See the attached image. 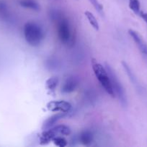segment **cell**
Listing matches in <instances>:
<instances>
[{"label": "cell", "instance_id": "18", "mask_svg": "<svg viewBox=\"0 0 147 147\" xmlns=\"http://www.w3.org/2000/svg\"><path fill=\"white\" fill-rule=\"evenodd\" d=\"M7 15V7L5 3L0 1V18L4 19Z\"/></svg>", "mask_w": 147, "mask_h": 147}, {"label": "cell", "instance_id": "10", "mask_svg": "<svg viewBox=\"0 0 147 147\" xmlns=\"http://www.w3.org/2000/svg\"><path fill=\"white\" fill-rule=\"evenodd\" d=\"M94 140V136L89 130H84L81 132L79 136V141L82 145L89 146L92 144Z\"/></svg>", "mask_w": 147, "mask_h": 147}, {"label": "cell", "instance_id": "12", "mask_svg": "<svg viewBox=\"0 0 147 147\" xmlns=\"http://www.w3.org/2000/svg\"><path fill=\"white\" fill-rule=\"evenodd\" d=\"M20 4L24 8L34 10V11H39L40 9L39 4L35 0H20Z\"/></svg>", "mask_w": 147, "mask_h": 147}, {"label": "cell", "instance_id": "17", "mask_svg": "<svg viewBox=\"0 0 147 147\" xmlns=\"http://www.w3.org/2000/svg\"><path fill=\"white\" fill-rule=\"evenodd\" d=\"M89 2L92 4V5L93 6L94 8L98 11V13L101 14V15H103V7L102 6V4L98 1V0H89Z\"/></svg>", "mask_w": 147, "mask_h": 147}, {"label": "cell", "instance_id": "5", "mask_svg": "<svg viewBox=\"0 0 147 147\" xmlns=\"http://www.w3.org/2000/svg\"><path fill=\"white\" fill-rule=\"evenodd\" d=\"M56 28H57L58 37L61 42L64 45L70 44L71 42H72L73 38H72L71 30L67 19L63 17H59L57 19Z\"/></svg>", "mask_w": 147, "mask_h": 147}, {"label": "cell", "instance_id": "14", "mask_svg": "<svg viewBox=\"0 0 147 147\" xmlns=\"http://www.w3.org/2000/svg\"><path fill=\"white\" fill-rule=\"evenodd\" d=\"M58 84H59V78L56 76H53L50 77L46 80V87L49 91L54 92L55 89L57 87Z\"/></svg>", "mask_w": 147, "mask_h": 147}, {"label": "cell", "instance_id": "3", "mask_svg": "<svg viewBox=\"0 0 147 147\" xmlns=\"http://www.w3.org/2000/svg\"><path fill=\"white\" fill-rule=\"evenodd\" d=\"M105 68H106L107 71L109 74L111 84H112V89H113L115 97L118 98L122 107L126 108L127 106H128V99H127L125 88L121 84L120 81L118 79L117 75L115 74V71L112 70V68L110 66L109 64L105 63Z\"/></svg>", "mask_w": 147, "mask_h": 147}, {"label": "cell", "instance_id": "9", "mask_svg": "<svg viewBox=\"0 0 147 147\" xmlns=\"http://www.w3.org/2000/svg\"><path fill=\"white\" fill-rule=\"evenodd\" d=\"M69 113H62V112H57V113L54 115H52L50 117L44 121L43 125H42V130L45 131L47 129H50L53 126H55L56 123L61 119L66 117Z\"/></svg>", "mask_w": 147, "mask_h": 147}, {"label": "cell", "instance_id": "7", "mask_svg": "<svg viewBox=\"0 0 147 147\" xmlns=\"http://www.w3.org/2000/svg\"><path fill=\"white\" fill-rule=\"evenodd\" d=\"M128 34L135 43L138 50L142 54L147 56V42L143 39L141 34L133 30H128Z\"/></svg>", "mask_w": 147, "mask_h": 147}, {"label": "cell", "instance_id": "4", "mask_svg": "<svg viewBox=\"0 0 147 147\" xmlns=\"http://www.w3.org/2000/svg\"><path fill=\"white\" fill-rule=\"evenodd\" d=\"M71 133L70 128L66 125H57L50 129L43 131L40 134L39 141L41 145H46L50 142H52L54 138L59 136H69Z\"/></svg>", "mask_w": 147, "mask_h": 147}, {"label": "cell", "instance_id": "1", "mask_svg": "<svg viewBox=\"0 0 147 147\" xmlns=\"http://www.w3.org/2000/svg\"><path fill=\"white\" fill-rule=\"evenodd\" d=\"M23 32L26 42L32 47L39 46L45 38L44 30L35 22L30 21L26 22Z\"/></svg>", "mask_w": 147, "mask_h": 147}, {"label": "cell", "instance_id": "2", "mask_svg": "<svg viewBox=\"0 0 147 147\" xmlns=\"http://www.w3.org/2000/svg\"><path fill=\"white\" fill-rule=\"evenodd\" d=\"M91 65H92V70H93L97 79L100 83L101 86L103 88L104 90L109 96H110L112 98H115V96L113 89H112V84H111L110 78L109 74H108L105 67L98 63L97 60L95 58H92Z\"/></svg>", "mask_w": 147, "mask_h": 147}, {"label": "cell", "instance_id": "6", "mask_svg": "<svg viewBox=\"0 0 147 147\" xmlns=\"http://www.w3.org/2000/svg\"><path fill=\"white\" fill-rule=\"evenodd\" d=\"M46 108L51 112L69 113L71 109V104L69 102L63 100H52L47 103Z\"/></svg>", "mask_w": 147, "mask_h": 147}, {"label": "cell", "instance_id": "13", "mask_svg": "<svg viewBox=\"0 0 147 147\" xmlns=\"http://www.w3.org/2000/svg\"><path fill=\"white\" fill-rule=\"evenodd\" d=\"M84 15L85 17H86V19H87L88 22H89V23L90 24V25L92 26L96 31H98V30H99V24L97 20V18L95 17V16L89 11H85Z\"/></svg>", "mask_w": 147, "mask_h": 147}, {"label": "cell", "instance_id": "16", "mask_svg": "<svg viewBox=\"0 0 147 147\" xmlns=\"http://www.w3.org/2000/svg\"><path fill=\"white\" fill-rule=\"evenodd\" d=\"M53 142L55 145L56 146L59 147H65L68 145V142L63 136H56V138L53 139V140L52 141Z\"/></svg>", "mask_w": 147, "mask_h": 147}, {"label": "cell", "instance_id": "15", "mask_svg": "<svg viewBox=\"0 0 147 147\" xmlns=\"http://www.w3.org/2000/svg\"><path fill=\"white\" fill-rule=\"evenodd\" d=\"M128 6L133 12L136 15L139 16L141 12V4L138 0H128Z\"/></svg>", "mask_w": 147, "mask_h": 147}, {"label": "cell", "instance_id": "8", "mask_svg": "<svg viewBox=\"0 0 147 147\" xmlns=\"http://www.w3.org/2000/svg\"><path fill=\"white\" fill-rule=\"evenodd\" d=\"M78 84H79V82L76 78L72 76H69L63 80L61 90L62 93H66V94L73 93L78 87Z\"/></svg>", "mask_w": 147, "mask_h": 147}, {"label": "cell", "instance_id": "11", "mask_svg": "<svg viewBox=\"0 0 147 147\" xmlns=\"http://www.w3.org/2000/svg\"><path fill=\"white\" fill-rule=\"evenodd\" d=\"M121 64H122V67H123L124 70H125V73L127 74L128 77L129 78L130 80H131V83H133V85L136 88V89H139L140 85L138 84V80H137L136 77H135V76L134 75V73H133L132 70H131V68L130 67V66L128 65L125 61H122Z\"/></svg>", "mask_w": 147, "mask_h": 147}, {"label": "cell", "instance_id": "19", "mask_svg": "<svg viewBox=\"0 0 147 147\" xmlns=\"http://www.w3.org/2000/svg\"><path fill=\"white\" fill-rule=\"evenodd\" d=\"M139 16L143 19V20H144V21L147 24V13L144 12V11H141V12H140V14H139Z\"/></svg>", "mask_w": 147, "mask_h": 147}]
</instances>
